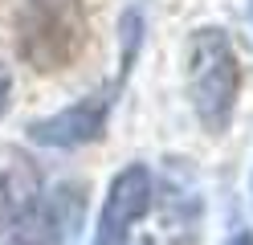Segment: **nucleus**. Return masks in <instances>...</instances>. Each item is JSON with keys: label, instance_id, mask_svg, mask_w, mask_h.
<instances>
[{"label": "nucleus", "instance_id": "f257e3e1", "mask_svg": "<svg viewBox=\"0 0 253 245\" xmlns=\"http://www.w3.org/2000/svg\"><path fill=\"white\" fill-rule=\"evenodd\" d=\"M184 94L209 135H225L241 94V61L225 29H196L184 49Z\"/></svg>", "mask_w": 253, "mask_h": 245}, {"label": "nucleus", "instance_id": "f03ea898", "mask_svg": "<svg viewBox=\"0 0 253 245\" xmlns=\"http://www.w3.org/2000/svg\"><path fill=\"white\" fill-rule=\"evenodd\" d=\"M17 45L33 70H61L86 45V16L74 0H25L17 16Z\"/></svg>", "mask_w": 253, "mask_h": 245}, {"label": "nucleus", "instance_id": "7ed1b4c3", "mask_svg": "<svg viewBox=\"0 0 253 245\" xmlns=\"http://www.w3.org/2000/svg\"><path fill=\"white\" fill-rule=\"evenodd\" d=\"M147 204H151V172L143 163H126L102 196L98 229H94L90 245H126V237L147 212Z\"/></svg>", "mask_w": 253, "mask_h": 245}, {"label": "nucleus", "instance_id": "20e7f679", "mask_svg": "<svg viewBox=\"0 0 253 245\" xmlns=\"http://www.w3.org/2000/svg\"><path fill=\"white\" fill-rule=\"evenodd\" d=\"M106 119H110V90H94L49 119H37L29 127V139L37 147H53V151H78L106 131Z\"/></svg>", "mask_w": 253, "mask_h": 245}, {"label": "nucleus", "instance_id": "39448f33", "mask_svg": "<svg viewBox=\"0 0 253 245\" xmlns=\"http://www.w3.org/2000/svg\"><path fill=\"white\" fill-rule=\"evenodd\" d=\"M78 212H66V188L57 196H45V200H29L8 217L4 241L0 245H66V237L74 233Z\"/></svg>", "mask_w": 253, "mask_h": 245}, {"label": "nucleus", "instance_id": "423d86ee", "mask_svg": "<svg viewBox=\"0 0 253 245\" xmlns=\"http://www.w3.org/2000/svg\"><path fill=\"white\" fill-rule=\"evenodd\" d=\"M37 196V176L29 172V163L12 159L0 168V217H12L21 204H29Z\"/></svg>", "mask_w": 253, "mask_h": 245}, {"label": "nucleus", "instance_id": "0eeeda50", "mask_svg": "<svg viewBox=\"0 0 253 245\" xmlns=\"http://www.w3.org/2000/svg\"><path fill=\"white\" fill-rule=\"evenodd\" d=\"M8 94H12V74H8V65L0 61V114L8 110Z\"/></svg>", "mask_w": 253, "mask_h": 245}, {"label": "nucleus", "instance_id": "6e6552de", "mask_svg": "<svg viewBox=\"0 0 253 245\" xmlns=\"http://www.w3.org/2000/svg\"><path fill=\"white\" fill-rule=\"evenodd\" d=\"M225 245H253V233H233Z\"/></svg>", "mask_w": 253, "mask_h": 245}, {"label": "nucleus", "instance_id": "1a4fd4ad", "mask_svg": "<svg viewBox=\"0 0 253 245\" xmlns=\"http://www.w3.org/2000/svg\"><path fill=\"white\" fill-rule=\"evenodd\" d=\"M249 200H253V172H249Z\"/></svg>", "mask_w": 253, "mask_h": 245}]
</instances>
